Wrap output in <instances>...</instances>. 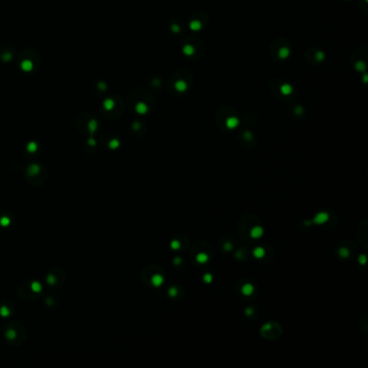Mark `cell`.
Wrapping results in <instances>:
<instances>
[{
	"label": "cell",
	"instance_id": "1",
	"mask_svg": "<svg viewBox=\"0 0 368 368\" xmlns=\"http://www.w3.org/2000/svg\"><path fill=\"white\" fill-rule=\"evenodd\" d=\"M328 218H329L328 214H327V213H324V212H322V213H318V214L315 216V218H314V223L317 224V225L325 224L327 220H328Z\"/></svg>",
	"mask_w": 368,
	"mask_h": 368
},
{
	"label": "cell",
	"instance_id": "2",
	"mask_svg": "<svg viewBox=\"0 0 368 368\" xmlns=\"http://www.w3.org/2000/svg\"><path fill=\"white\" fill-rule=\"evenodd\" d=\"M262 234H263V230H262V228H261V227H259V226H257V227H254V228L251 230V237H252V238H254V239L260 238Z\"/></svg>",
	"mask_w": 368,
	"mask_h": 368
},
{
	"label": "cell",
	"instance_id": "3",
	"mask_svg": "<svg viewBox=\"0 0 368 368\" xmlns=\"http://www.w3.org/2000/svg\"><path fill=\"white\" fill-rule=\"evenodd\" d=\"M151 283H152V285H154L156 287L161 286L162 283H163V276H162V275H160V274L154 275V276L151 278Z\"/></svg>",
	"mask_w": 368,
	"mask_h": 368
},
{
	"label": "cell",
	"instance_id": "4",
	"mask_svg": "<svg viewBox=\"0 0 368 368\" xmlns=\"http://www.w3.org/2000/svg\"><path fill=\"white\" fill-rule=\"evenodd\" d=\"M253 292H254V286H253L252 284H245L242 287V293L244 294L245 296L252 295Z\"/></svg>",
	"mask_w": 368,
	"mask_h": 368
},
{
	"label": "cell",
	"instance_id": "5",
	"mask_svg": "<svg viewBox=\"0 0 368 368\" xmlns=\"http://www.w3.org/2000/svg\"><path fill=\"white\" fill-rule=\"evenodd\" d=\"M253 254H254V256L256 257V258H262V257L265 256V254H266V252H265V249L262 248V247H256L255 249H254V252H253Z\"/></svg>",
	"mask_w": 368,
	"mask_h": 368
},
{
	"label": "cell",
	"instance_id": "6",
	"mask_svg": "<svg viewBox=\"0 0 368 368\" xmlns=\"http://www.w3.org/2000/svg\"><path fill=\"white\" fill-rule=\"evenodd\" d=\"M207 260H208V256H207V254H205V253H200V254H198V256H196V261H198L199 263H205Z\"/></svg>",
	"mask_w": 368,
	"mask_h": 368
},
{
	"label": "cell",
	"instance_id": "7",
	"mask_svg": "<svg viewBox=\"0 0 368 368\" xmlns=\"http://www.w3.org/2000/svg\"><path fill=\"white\" fill-rule=\"evenodd\" d=\"M39 172H40V168L37 164H33L28 168V174H30V175H36Z\"/></svg>",
	"mask_w": 368,
	"mask_h": 368
},
{
	"label": "cell",
	"instance_id": "8",
	"mask_svg": "<svg viewBox=\"0 0 368 368\" xmlns=\"http://www.w3.org/2000/svg\"><path fill=\"white\" fill-rule=\"evenodd\" d=\"M30 287H32V290H34L35 293H40V292H41V289H42L41 284H40L39 282H37V281L33 282L32 285H30Z\"/></svg>",
	"mask_w": 368,
	"mask_h": 368
},
{
	"label": "cell",
	"instance_id": "9",
	"mask_svg": "<svg viewBox=\"0 0 368 368\" xmlns=\"http://www.w3.org/2000/svg\"><path fill=\"white\" fill-rule=\"evenodd\" d=\"M10 312H11V311L9 310V308H7L5 306H2V307L0 308V314H1V316L2 317L9 316Z\"/></svg>",
	"mask_w": 368,
	"mask_h": 368
},
{
	"label": "cell",
	"instance_id": "10",
	"mask_svg": "<svg viewBox=\"0 0 368 368\" xmlns=\"http://www.w3.org/2000/svg\"><path fill=\"white\" fill-rule=\"evenodd\" d=\"M0 225H1V226H3V227L9 226L10 225V218L9 217H5V216L1 217V218H0Z\"/></svg>",
	"mask_w": 368,
	"mask_h": 368
},
{
	"label": "cell",
	"instance_id": "11",
	"mask_svg": "<svg viewBox=\"0 0 368 368\" xmlns=\"http://www.w3.org/2000/svg\"><path fill=\"white\" fill-rule=\"evenodd\" d=\"M339 254H340L341 257L347 258V257L349 256V251H348L347 248H345V247H342V248H340V251H339Z\"/></svg>",
	"mask_w": 368,
	"mask_h": 368
},
{
	"label": "cell",
	"instance_id": "12",
	"mask_svg": "<svg viewBox=\"0 0 368 368\" xmlns=\"http://www.w3.org/2000/svg\"><path fill=\"white\" fill-rule=\"evenodd\" d=\"M203 281H204L205 283H210V282L213 281V275L210 274V273H206V274L203 276Z\"/></svg>",
	"mask_w": 368,
	"mask_h": 368
},
{
	"label": "cell",
	"instance_id": "13",
	"mask_svg": "<svg viewBox=\"0 0 368 368\" xmlns=\"http://www.w3.org/2000/svg\"><path fill=\"white\" fill-rule=\"evenodd\" d=\"M36 149H37V145L35 144V143H30V144L27 146V150L29 152H35Z\"/></svg>",
	"mask_w": 368,
	"mask_h": 368
},
{
	"label": "cell",
	"instance_id": "14",
	"mask_svg": "<svg viewBox=\"0 0 368 368\" xmlns=\"http://www.w3.org/2000/svg\"><path fill=\"white\" fill-rule=\"evenodd\" d=\"M171 247H172L173 249H178V248L180 247V243H179V241H177V240L172 241V242H171Z\"/></svg>",
	"mask_w": 368,
	"mask_h": 368
},
{
	"label": "cell",
	"instance_id": "15",
	"mask_svg": "<svg viewBox=\"0 0 368 368\" xmlns=\"http://www.w3.org/2000/svg\"><path fill=\"white\" fill-rule=\"evenodd\" d=\"M15 337H16L15 330H13V329H10V330H8V332H7V338H8V339H14Z\"/></svg>",
	"mask_w": 368,
	"mask_h": 368
},
{
	"label": "cell",
	"instance_id": "16",
	"mask_svg": "<svg viewBox=\"0 0 368 368\" xmlns=\"http://www.w3.org/2000/svg\"><path fill=\"white\" fill-rule=\"evenodd\" d=\"M168 295H170L171 297H175V296L177 295V289L175 288V287H172V288H170V289H168Z\"/></svg>",
	"mask_w": 368,
	"mask_h": 368
},
{
	"label": "cell",
	"instance_id": "17",
	"mask_svg": "<svg viewBox=\"0 0 368 368\" xmlns=\"http://www.w3.org/2000/svg\"><path fill=\"white\" fill-rule=\"evenodd\" d=\"M47 281H48V283H49V284H54V283H55V278H54L52 274H50L49 276H48Z\"/></svg>",
	"mask_w": 368,
	"mask_h": 368
},
{
	"label": "cell",
	"instance_id": "18",
	"mask_svg": "<svg viewBox=\"0 0 368 368\" xmlns=\"http://www.w3.org/2000/svg\"><path fill=\"white\" fill-rule=\"evenodd\" d=\"M109 146H110V148H112V149H115V148H117V147L119 146V141H118V140H111V141H110V145H109Z\"/></svg>",
	"mask_w": 368,
	"mask_h": 368
},
{
	"label": "cell",
	"instance_id": "19",
	"mask_svg": "<svg viewBox=\"0 0 368 368\" xmlns=\"http://www.w3.org/2000/svg\"><path fill=\"white\" fill-rule=\"evenodd\" d=\"M224 248L226 249V251H230V249L232 248V245H231L230 243H226V244L224 245Z\"/></svg>",
	"mask_w": 368,
	"mask_h": 368
},
{
	"label": "cell",
	"instance_id": "20",
	"mask_svg": "<svg viewBox=\"0 0 368 368\" xmlns=\"http://www.w3.org/2000/svg\"><path fill=\"white\" fill-rule=\"evenodd\" d=\"M180 262H182V259H180V258H178V257H177V258H175V259H174V263H175L176 266H178V265H180Z\"/></svg>",
	"mask_w": 368,
	"mask_h": 368
},
{
	"label": "cell",
	"instance_id": "21",
	"mask_svg": "<svg viewBox=\"0 0 368 368\" xmlns=\"http://www.w3.org/2000/svg\"><path fill=\"white\" fill-rule=\"evenodd\" d=\"M359 260H361V262H362V265H365V261H366V257L364 256V255H362V256L359 257Z\"/></svg>",
	"mask_w": 368,
	"mask_h": 368
},
{
	"label": "cell",
	"instance_id": "22",
	"mask_svg": "<svg viewBox=\"0 0 368 368\" xmlns=\"http://www.w3.org/2000/svg\"><path fill=\"white\" fill-rule=\"evenodd\" d=\"M245 312H246V314H248V315H251V314H252V312H253V310H252V309H251V308H248V309H247V310H246V311H245Z\"/></svg>",
	"mask_w": 368,
	"mask_h": 368
}]
</instances>
